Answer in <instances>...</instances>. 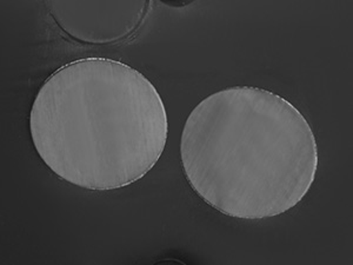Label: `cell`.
Wrapping results in <instances>:
<instances>
[{
	"label": "cell",
	"instance_id": "cell-1",
	"mask_svg": "<svg viewBox=\"0 0 353 265\" xmlns=\"http://www.w3.org/2000/svg\"><path fill=\"white\" fill-rule=\"evenodd\" d=\"M190 186L213 209L239 219L279 216L299 204L318 171V144L284 97L233 86L205 98L181 133Z\"/></svg>",
	"mask_w": 353,
	"mask_h": 265
},
{
	"label": "cell",
	"instance_id": "cell-2",
	"mask_svg": "<svg viewBox=\"0 0 353 265\" xmlns=\"http://www.w3.org/2000/svg\"><path fill=\"white\" fill-rule=\"evenodd\" d=\"M33 145L45 164L92 191L139 181L159 161L169 124L161 95L136 68L85 58L41 85L30 115Z\"/></svg>",
	"mask_w": 353,
	"mask_h": 265
}]
</instances>
